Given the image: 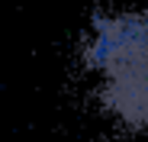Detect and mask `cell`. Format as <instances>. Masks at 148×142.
<instances>
[{
  "mask_svg": "<svg viewBox=\"0 0 148 142\" xmlns=\"http://www.w3.org/2000/svg\"><path fill=\"white\" fill-rule=\"evenodd\" d=\"M84 65L100 78V107L119 126L148 132V10L97 13Z\"/></svg>",
  "mask_w": 148,
  "mask_h": 142,
  "instance_id": "6da1fadb",
  "label": "cell"
}]
</instances>
